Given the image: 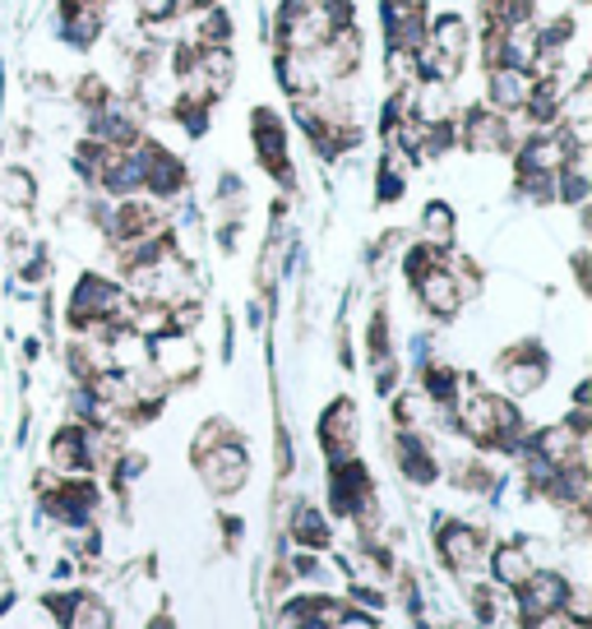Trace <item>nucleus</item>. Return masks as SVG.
Here are the masks:
<instances>
[{"label": "nucleus", "mask_w": 592, "mask_h": 629, "mask_svg": "<svg viewBox=\"0 0 592 629\" xmlns=\"http://www.w3.org/2000/svg\"><path fill=\"white\" fill-rule=\"evenodd\" d=\"M200 459V472H204V482L214 486L218 496H232V491H241L246 486V472H250V463H246V449H241L232 435L222 445H208V449H200L195 453Z\"/></svg>", "instance_id": "1"}, {"label": "nucleus", "mask_w": 592, "mask_h": 629, "mask_svg": "<svg viewBox=\"0 0 592 629\" xmlns=\"http://www.w3.org/2000/svg\"><path fill=\"white\" fill-rule=\"evenodd\" d=\"M250 134H255L259 163H265L278 181H287L292 177V171H287V130H283V120H278V112L255 107L250 112Z\"/></svg>", "instance_id": "2"}, {"label": "nucleus", "mask_w": 592, "mask_h": 629, "mask_svg": "<svg viewBox=\"0 0 592 629\" xmlns=\"http://www.w3.org/2000/svg\"><path fill=\"white\" fill-rule=\"evenodd\" d=\"M116 306H120V292L112 283H102L98 273H83L79 287H75V296H69V320L83 329V324H93V320H112Z\"/></svg>", "instance_id": "3"}, {"label": "nucleus", "mask_w": 592, "mask_h": 629, "mask_svg": "<svg viewBox=\"0 0 592 629\" xmlns=\"http://www.w3.org/2000/svg\"><path fill=\"white\" fill-rule=\"evenodd\" d=\"M569 602V583L561 574H528L518 583V611L532 620V616H546V611H565Z\"/></svg>", "instance_id": "4"}, {"label": "nucleus", "mask_w": 592, "mask_h": 629, "mask_svg": "<svg viewBox=\"0 0 592 629\" xmlns=\"http://www.w3.org/2000/svg\"><path fill=\"white\" fill-rule=\"evenodd\" d=\"M463 144L473 149V153H500V149H510V126H504V116L491 112V107H473L463 116Z\"/></svg>", "instance_id": "5"}, {"label": "nucleus", "mask_w": 592, "mask_h": 629, "mask_svg": "<svg viewBox=\"0 0 592 629\" xmlns=\"http://www.w3.org/2000/svg\"><path fill=\"white\" fill-rule=\"evenodd\" d=\"M320 440L329 449V459H352V449H357V408L347 403V398H338L334 408L324 412V422H320Z\"/></svg>", "instance_id": "6"}, {"label": "nucleus", "mask_w": 592, "mask_h": 629, "mask_svg": "<svg viewBox=\"0 0 592 629\" xmlns=\"http://www.w3.org/2000/svg\"><path fill=\"white\" fill-rule=\"evenodd\" d=\"M440 555L449 569H473L481 561V532L473 523H440Z\"/></svg>", "instance_id": "7"}, {"label": "nucleus", "mask_w": 592, "mask_h": 629, "mask_svg": "<svg viewBox=\"0 0 592 629\" xmlns=\"http://www.w3.org/2000/svg\"><path fill=\"white\" fill-rule=\"evenodd\" d=\"M412 287H416V296H422V301H426V310H430V314H454V310H459V301H463L459 278L449 273L445 265H440V269H430L426 278H416Z\"/></svg>", "instance_id": "8"}, {"label": "nucleus", "mask_w": 592, "mask_h": 629, "mask_svg": "<svg viewBox=\"0 0 592 629\" xmlns=\"http://www.w3.org/2000/svg\"><path fill=\"white\" fill-rule=\"evenodd\" d=\"M532 84L528 69H491V112H524Z\"/></svg>", "instance_id": "9"}, {"label": "nucleus", "mask_w": 592, "mask_h": 629, "mask_svg": "<svg viewBox=\"0 0 592 629\" xmlns=\"http://www.w3.org/2000/svg\"><path fill=\"white\" fill-rule=\"evenodd\" d=\"M524 357L528 361H518L514 352L504 357V384H510V394H532V389H542V380H546V352L542 347H524Z\"/></svg>", "instance_id": "10"}, {"label": "nucleus", "mask_w": 592, "mask_h": 629, "mask_svg": "<svg viewBox=\"0 0 592 629\" xmlns=\"http://www.w3.org/2000/svg\"><path fill=\"white\" fill-rule=\"evenodd\" d=\"M61 24H65L69 47L89 51L98 42V33H102V14L89 5V0H65V5H61Z\"/></svg>", "instance_id": "11"}, {"label": "nucleus", "mask_w": 592, "mask_h": 629, "mask_svg": "<svg viewBox=\"0 0 592 629\" xmlns=\"http://www.w3.org/2000/svg\"><path fill=\"white\" fill-rule=\"evenodd\" d=\"M51 459H56L61 472H83L89 467V435L79 426H65L56 440H51Z\"/></svg>", "instance_id": "12"}, {"label": "nucleus", "mask_w": 592, "mask_h": 629, "mask_svg": "<svg viewBox=\"0 0 592 629\" xmlns=\"http://www.w3.org/2000/svg\"><path fill=\"white\" fill-rule=\"evenodd\" d=\"M398 463H403V472L416 482V486H430L435 482V459H430V449L416 440V435H398Z\"/></svg>", "instance_id": "13"}, {"label": "nucleus", "mask_w": 592, "mask_h": 629, "mask_svg": "<svg viewBox=\"0 0 592 629\" xmlns=\"http://www.w3.org/2000/svg\"><path fill=\"white\" fill-rule=\"evenodd\" d=\"M491 574H496V583H504V588H518L532 574V565H528V551L524 547H496V555H491Z\"/></svg>", "instance_id": "14"}, {"label": "nucleus", "mask_w": 592, "mask_h": 629, "mask_svg": "<svg viewBox=\"0 0 592 629\" xmlns=\"http://www.w3.org/2000/svg\"><path fill=\"white\" fill-rule=\"evenodd\" d=\"M292 537H296V547H316L324 551L329 547V523L320 510H310V504H296V514H292Z\"/></svg>", "instance_id": "15"}, {"label": "nucleus", "mask_w": 592, "mask_h": 629, "mask_svg": "<svg viewBox=\"0 0 592 629\" xmlns=\"http://www.w3.org/2000/svg\"><path fill=\"white\" fill-rule=\"evenodd\" d=\"M65 625H69V629H112L107 606H102L98 598H75V606H69Z\"/></svg>", "instance_id": "16"}, {"label": "nucleus", "mask_w": 592, "mask_h": 629, "mask_svg": "<svg viewBox=\"0 0 592 629\" xmlns=\"http://www.w3.org/2000/svg\"><path fill=\"white\" fill-rule=\"evenodd\" d=\"M422 227L430 232V241H449V236H454V208H449V204H440V200H435V204H426Z\"/></svg>", "instance_id": "17"}, {"label": "nucleus", "mask_w": 592, "mask_h": 629, "mask_svg": "<svg viewBox=\"0 0 592 629\" xmlns=\"http://www.w3.org/2000/svg\"><path fill=\"white\" fill-rule=\"evenodd\" d=\"M134 5H139V14H144L149 24H163V20L177 14V0H134Z\"/></svg>", "instance_id": "18"}, {"label": "nucleus", "mask_w": 592, "mask_h": 629, "mask_svg": "<svg viewBox=\"0 0 592 629\" xmlns=\"http://www.w3.org/2000/svg\"><path fill=\"white\" fill-rule=\"evenodd\" d=\"M398 195H403V177H398V171L385 163V167H379V200H398Z\"/></svg>", "instance_id": "19"}, {"label": "nucleus", "mask_w": 592, "mask_h": 629, "mask_svg": "<svg viewBox=\"0 0 592 629\" xmlns=\"http://www.w3.org/2000/svg\"><path fill=\"white\" fill-rule=\"evenodd\" d=\"M149 629H171V620H167V616H163V620H153V625H149Z\"/></svg>", "instance_id": "20"}]
</instances>
